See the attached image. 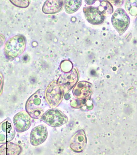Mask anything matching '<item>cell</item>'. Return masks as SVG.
Here are the masks:
<instances>
[{
    "instance_id": "1",
    "label": "cell",
    "mask_w": 137,
    "mask_h": 155,
    "mask_svg": "<svg viewBox=\"0 0 137 155\" xmlns=\"http://www.w3.org/2000/svg\"><path fill=\"white\" fill-rule=\"evenodd\" d=\"M45 93L39 89L30 97L25 105L26 111L32 118L40 119L46 111L48 104L45 95Z\"/></svg>"
},
{
    "instance_id": "2",
    "label": "cell",
    "mask_w": 137,
    "mask_h": 155,
    "mask_svg": "<svg viewBox=\"0 0 137 155\" xmlns=\"http://www.w3.org/2000/svg\"><path fill=\"white\" fill-rule=\"evenodd\" d=\"M25 37L22 35L14 36L9 38L5 43L4 52L6 57L14 59L23 54L26 47Z\"/></svg>"
},
{
    "instance_id": "3",
    "label": "cell",
    "mask_w": 137,
    "mask_h": 155,
    "mask_svg": "<svg viewBox=\"0 0 137 155\" xmlns=\"http://www.w3.org/2000/svg\"><path fill=\"white\" fill-rule=\"evenodd\" d=\"M45 93L46 100L50 107H57L62 101L64 92L57 81H51Z\"/></svg>"
},
{
    "instance_id": "4",
    "label": "cell",
    "mask_w": 137,
    "mask_h": 155,
    "mask_svg": "<svg viewBox=\"0 0 137 155\" xmlns=\"http://www.w3.org/2000/svg\"><path fill=\"white\" fill-rule=\"evenodd\" d=\"M43 122L53 127H58L68 122V117L59 110L51 108L45 112L41 118Z\"/></svg>"
},
{
    "instance_id": "5",
    "label": "cell",
    "mask_w": 137,
    "mask_h": 155,
    "mask_svg": "<svg viewBox=\"0 0 137 155\" xmlns=\"http://www.w3.org/2000/svg\"><path fill=\"white\" fill-rule=\"evenodd\" d=\"M130 23L129 17L123 9L119 8L116 10L112 17V23L120 35L126 31Z\"/></svg>"
},
{
    "instance_id": "6",
    "label": "cell",
    "mask_w": 137,
    "mask_h": 155,
    "mask_svg": "<svg viewBox=\"0 0 137 155\" xmlns=\"http://www.w3.org/2000/svg\"><path fill=\"white\" fill-rule=\"evenodd\" d=\"M79 78L78 71L74 68L70 72L61 75L57 82L64 94L68 93L74 86L76 85Z\"/></svg>"
},
{
    "instance_id": "7",
    "label": "cell",
    "mask_w": 137,
    "mask_h": 155,
    "mask_svg": "<svg viewBox=\"0 0 137 155\" xmlns=\"http://www.w3.org/2000/svg\"><path fill=\"white\" fill-rule=\"evenodd\" d=\"M15 130L9 117L5 119L0 124V143H9L15 136Z\"/></svg>"
},
{
    "instance_id": "8",
    "label": "cell",
    "mask_w": 137,
    "mask_h": 155,
    "mask_svg": "<svg viewBox=\"0 0 137 155\" xmlns=\"http://www.w3.org/2000/svg\"><path fill=\"white\" fill-rule=\"evenodd\" d=\"M13 123L17 132L21 133L30 128L32 124V118L26 111H22L14 115Z\"/></svg>"
},
{
    "instance_id": "9",
    "label": "cell",
    "mask_w": 137,
    "mask_h": 155,
    "mask_svg": "<svg viewBox=\"0 0 137 155\" xmlns=\"http://www.w3.org/2000/svg\"><path fill=\"white\" fill-rule=\"evenodd\" d=\"M93 92L92 84L86 81H79L73 89V94L76 99L90 100Z\"/></svg>"
},
{
    "instance_id": "10",
    "label": "cell",
    "mask_w": 137,
    "mask_h": 155,
    "mask_svg": "<svg viewBox=\"0 0 137 155\" xmlns=\"http://www.w3.org/2000/svg\"><path fill=\"white\" fill-rule=\"evenodd\" d=\"M87 142L85 131L80 130L72 137L70 141V147L74 152L80 153L85 149Z\"/></svg>"
},
{
    "instance_id": "11",
    "label": "cell",
    "mask_w": 137,
    "mask_h": 155,
    "mask_svg": "<svg viewBox=\"0 0 137 155\" xmlns=\"http://www.w3.org/2000/svg\"><path fill=\"white\" fill-rule=\"evenodd\" d=\"M48 136L46 127L43 124L38 125L33 129L30 134V142L32 145L39 146L44 143Z\"/></svg>"
},
{
    "instance_id": "12",
    "label": "cell",
    "mask_w": 137,
    "mask_h": 155,
    "mask_svg": "<svg viewBox=\"0 0 137 155\" xmlns=\"http://www.w3.org/2000/svg\"><path fill=\"white\" fill-rule=\"evenodd\" d=\"M83 12L86 20L92 24H101L105 20V16L99 11L97 7L89 6L84 8Z\"/></svg>"
},
{
    "instance_id": "13",
    "label": "cell",
    "mask_w": 137,
    "mask_h": 155,
    "mask_svg": "<svg viewBox=\"0 0 137 155\" xmlns=\"http://www.w3.org/2000/svg\"><path fill=\"white\" fill-rule=\"evenodd\" d=\"M64 1H47L44 4L42 10L45 14H54L60 12L64 5Z\"/></svg>"
},
{
    "instance_id": "14",
    "label": "cell",
    "mask_w": 137,
    "mask_h": 155,
    "mask_svg": "<svg viewBox=\"0 0 137 155\" xmlns=\"http://www.w3.org/2000/svg\"><path fill=\"white\" fill-rule=\"evenodd\" d=\"M22 150V148L19 145L9 142L1 146L0 155H19Z\"/></svg>"
},
{
    "instance_id": "15",
    "label": "cell",
    "mask_w": 137,
    "mask_h": 155,
    "mask_svg": "<svg viewBox=\"0 0 137 155\" xmlns=\"http://www.w3.org/2000/svg\"><path fill=\"white\" fill-rule=\"evenodd\" d=\"M82 1H65V10L68 14H72L77 11L82 5Z\"/></svg>"
},
{
    "instance_id": "16",
    "label": "cell",
    "mask_w": 137,
    "mask_h": 155,
    "mask_svg": "<svg viewBox=\"0 0 137 155\" xmlns=\"http://www.w3.org/2000/svg\"><path fill=\"white\" fill-rule=\"evenodd\" d=\"M100 2V3L98 8L103 15L106 16L113 13L114 8L108 1H101Z\"/></svg>"
},
{
    "instance_id": "17",
    "label": "cell",
    "mask_w": 137,
    "mask_h": 155,
    "mask_svg": "<svg viewBox=\"0 0 137 155\" xmlns=\"http://www.w3.org/2000/svg\"><path fill=\"white\" fill-rule=\"evenodd\" d=\"M89 103H91L90 100L76 99L70 102V106L73 108L77 109L86 107L88 110H91L92 109L91 107H93V106L89 105Z\"/></svg>"
},
{
    "instance_id": "18",
    "label": "cell",
    "mask_w": 137,
    "mask_h": 155,
    "mask_svg": "<svg viewBox=\"0 0 137 155\" xmlns=\"http://www.w3.org/2000/svg\"><path fill=\"white\" fill-rule=\"evenodd\" d=\"M125 8L126 12L132 16H137V1H126Z\"/></svg>"
},
{
    "instance_id": "19",
    "label": "cell",
    "mask_w": 137,
    "mask_h": 155,
    "mask_svg": "<svg viewBox=\"0 0 137 155\" xmlns=\"http://www.w3.org/2000/svg\"><path fill=\"white\" fill-rule=\"evenodd\" d=\"M73 67L72 63L68 60L63 61L61 64V68L62 71L67 73L72 70Z\"/></svg>"
},
{
    "instance_id": "20",
    "label": "cell",
    "mask_w": 137,
    "mask_h": 155,
    "mask_svg": "<svg viewBox=\"0 0 137 155\" xmlns=\"http://www.w3.org/2000/svg\"><path fill=\"white\" fill-rule=\"evenodd\" d=\"M15 6L20 8H26L30 4V1H10Z\"/></svg>"
},
{
    "instance_id": "21",
    "label": "cell",
    "mask_w": 137,
    "mask_h": 155,
    "mask_svg": "<svg viewBox=\"0 0 137 155\" xmlns=\"http://www.w3.org/2000/svg\"><path fill=\"white\" fill-rule=\"evenodd\" d=\"M95 2H96V1H85L86 4H88V5H92Z\"/></svg>"
}]
</instances>
